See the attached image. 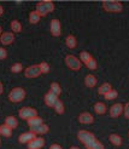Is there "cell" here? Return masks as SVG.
<instances>
[{"mask_svg": "<svg viewBox=\"0 0 129 149\" xmlns=\"http://www.w3.org/2000/svg\"><path fill=\"white\" fill-rule=\"evenodd\" d=\"M77 138H79V141H81V142L87 147V149H105L104 144L100 142V141H98L93 133L87 131V130L79 131L77 132Z\"/></svg>", "mask_w": 129, "mask_h": 149, "instance_id": "6da1fadb", "label": "cell"}, {"mask_svg": "<svg viewBox=\"0 0 129 149\" xmlns=\"http://www.w3.org/2000/svg\"><path fill=\"white\" fill-rule=\"evenodd\" d=\"M36 11L39 12V15L41 17H45L50 12L54 11V3L51 1V0H43V1L37 3L36 4Z\"/></svg>", "mask_w": 129, "mask_h": 149, "instance_id": "7a4b0ae2", "label": "cell"}, {"mask_svg": "<svg viewBox=\"0 0 129 149\" xmlns=\"http://www.w3.org/2000/svg\"><path fill=\"white\" fill-rule=\"evenodd\" d=\"M101 5H103V9L106 12L118 13V12H122V10H123L122 3L117 1V0H108V1H103Z\"/></svg>", "mask_w": 129, "mask_h": 149, "instance_id": "3957f363", "label": "cell"}, {"mask_svg": "<svg viewBox=\"0 0 129 149\" xmlns=\"http://www.w3.org/2000/svg\"><path fill=\"white\" fill-rule=\"evenodd\" d=\"M26 98V90L22 87H14L9 93V100L12 103H18Z\"/></svg>", "mask_w": 129, "mask_h": 149, "instance_id": "277c9868", "label": "cell"}, {"mask_svg": "<svg viewBox=\"0 0 129 149\" xmlns=\"http://www.w3.org/2000/svg\"><path fill=\"white\" fill-rule=\"evenodd\" d=\"M65 64L68 65V68H70L71 70H80L81 69L80 58H77L74 55H66L65 56Z\"/></svg>", "mask_w": 129, "mask_h": 149, "instance_id": "5b68a950", "label": "cell"}, {"mask_svg": "<svg viewBox=\"0 0 129 149\" xmlns=\"http://www.w3.org/2000/svg\"><path fill=\"white\" fill-rule=\"evenodd\" d=\"M18 115L23 120H29V119H32L34 116H37V110L30 107H23L18 110Z\"/></svg>", "mask_w": 129, "mask_h": 149, "instance_id": "8992f818", "label": "cell"}, {"mask_svg": "<svg viewBox=\"0 0 129 149\" xmlns=\"http://www.w3.org/2000/svg\"><path fill=\"white\" fill-rule=\"evenodd\" d=\"M41 74V70H40V65L39 64H33V65H29L28 68H26L24 70V75L26 78H29V79H33V78H37Z\"/></svg>", "mask_w": 129, "mask_h": 149, "instance_id": "52a82bcc", "label": "cell"}, {"mask_svg": "<svg viewBox=\"0 0 129 149\" xmlns=\"http://www.w3.org/2000/svg\"><path fill=\"white\" fill-rule=\"evenodd\" d=\"M50 31H51V34L53 36H59L60 33H62V26H60V21L54 18L51 21L50 23Z\"/></svg>", "mask_w": 129, "mask_h": 149, "instance_id": "ba28073f", "label": "cell"}, {"mask_svg": "<svg viewBox=\"0 0 129 149\" xmlns=\"http://www.w3.org/2000/svg\"><path fill=\"white\" fill-rule=\"evenodd\" d=\"M58 100H59V98H58V96H56L54 93H52L51 91L46 92V93H45V96H43L45 104H46L47 107H51V108L54 107V104L57 103Z\"/></svg>", "mask_w": 129, "mask_h": 149, "instance_id": "9c48e42d", "label": "cell"}, {"mask_svg": "<svg viewBox=\"0 0 129 149\" xmlns=\"http://www.w3.org/2000/svg\"><path fill=\"white\" fill-rule=\"evenodd\" d=\"M36 138V133L32 132V131H28V132H23V133H21L19 137H18V142L19 143H29V142H32V141Z\"/></svg>", "mask_w": 129, "mask_h": 149, "instance_id": "30bf717a", "label": "cell"}, {"mask_svg": "<svg viewBox=\"0 0 129 149\" xmlns=\"http://www.w3.org/2000/svg\"><path fill=\"white\" fill-rule=\"evenodd\" d=\"M123 109H124V106L122 103H115L110 108V116L111 118H118L123 113Z\"/></svg>", "mask_w": 129, "mask_h": 149, "instance_id": "8fae6325", "label": "cell"}, {"mask_svg": "<svg viewBox=\"0 0 129 149\" xmlns=\"http://www.w3.org/2000/svg\"><path fill=\"white\" fill-rule=\"evenodd\" d=\"M45 146V139L42 137H36L28 143V149H41Z\"/></svg>", "mask_w": 129, "mask_h": 149, "instance_id": "7c38bea8", "label": "cell"}, {"mask_svg": "<svg viewBox=\"0 0 129 149\" xmlns=\"http://www.w3.org/2000/svg\"><path fill=\"white\" fill-rule=\"evenodd\" d=\"M79 121L81 123V124H92L93 121H94V116L90 114V113H88V111H83V113H81L80 115H79Z\"/></svg>", "mask_w": 129, "mask_h": 149, "instance_id": "4fadbf2b", "label": "cell"}, {"mask_svg": "<svg viewBox=\"0 0 129 149\" xmlns=\"http://www.w3.org/2000/svg\"><path fill=\"white\" fill-rule=\"evenodd\" d=\"M13 40H14V35L11 32H5L0 36V42H1L3 45H10V44L13 42Z\"/></svg>", "mask_w": 129, "mask_h": 149, "instance_id": "5bb4252c", "label": "cell"}, {"mask_svg": "<svg viewBox=\"0 0 129 149\" xmlns=\"http://www.w3.org/2000/svg\"><path fill=\"white\" fill-rule=\"evenodd\" d=\"M30 131L36 133V135H45V133H47L50 131V127L46 124H41L39 126H35V127H30Z\"/></svg>", "mask_w": 129, "mask_h": 149, "instance_id": "9a60e30c", "label": "cell"}, {"mask_svg": "<svg viewBox=\"0 0 129 149\" xmlns=\"http://www.w3.org/2000/svg\"><path fill=\"white\" fill-rule=\"evenodd\" d=\"M85 85L89 88H92L97 85V78L94 75H92V74H88V75H86L85 78Z\"/></svg>", "mask_w": 129, "mask_h": 149, "instance_id": "2e32d148", "label": "cell"}, {"mask_svg": "<svg viewBox=\"0 0 129 149\" xmlns=\"http://www.w3.org/2000/svg\"><path fill=\"white\" fill-rule=\"evenodd\" d=\"M65 45L69 47V49H75L76 47V45H77V40H76V38H75L74 35H68L66 36V39H65Z\"/></svg>", "mask_w": 129, "mask_h": 149, "instance_id": "e0dca14e", "label": "cell"}, {"mask_svg": "<svg viewBox=\"0 0 129 149\" xmlns=\"http://www.w3.org/2000/svg\"><path fill=\"white\" fill-rule=\"evenodd\" d=\"M5 125H7L9 127H11V129H16L17 126H18V120L14 116H12V115H10V116H7L6 119H5Z\"/></svg>", "mask_w": 129, "mask_h": 149, "instance_id": "ac0fdd59", "label": "cell"}, {"mask_svg": "<svg viewBox=\"0 0 129 149\" xmlns=\"http://www.w3.org/2000/svg\"><path fill=\"white\" fill-rule=\"evenodd\" d=\"M94 111L97 114H99V115H103L106 113V106H105V103L103 102H97L94 104Z\"/></svg>", "mask_w": 129, "mask_h": 149, "instance_id": "d6986e66", "label": "cell"}, {"mask_svg": "<svg viewBox=\"0 0 129 149\" xmlns=\"http://www.w3.org/2000/svg\"><path fill=\"white\" fill-rule=\"evenodd\" d=\"M27 123H28L29 129H30V127H35V126H39V125L43 124L42 119H41L40 116H34V118H32V119H29V120H27Z\"/></svg>", "mask_w": 129, "mask_h": 149, "instance_id": "ffe728a7", "label": "cell"}, {"mask_svg": "<svg viewBox=\"0 0 129 149\" xmlns=\"http://www.w3.org/2000/svg\"><path fill=\"white\" fill-rule=\"evenodd\" d=\"M109 139H110V142L116 147H119L121 144H122V137H121L119 135H117V133H112V135H110Z\"/></svg>", "mask_w": 129, "mask_h": 149, "instance_id": "44dd1931", "label": "cell"}, {"mask_svg": "<svg viewBox=\"0 0 129 149\" xmlns=\"http://www.w3.org/2000/svg\"><path fill=\"white\" fill-rule=\"evenodd\" d=\"M41 16L39 15V12H37L36 10L35 11H32L29 13V22L32 24H36V23H39V21H40Z\"/></svg>", "mask_w": 129, "mask_h": 149, "instance_id": "7402d4cb", "label": "cell"}, {"mask_svg": "<svg viewBox=\"0 0 129 149\" xmlns=\"http://www.w3.org/2000/svg\"><path fill=\"white\" fill-rule=\"evenodd\" d=\"M0 135L4 136V137H11V135H12V129L4 124V125L0 126Z\"/></svg>", "mask_w": 129, "mask_h": 149, "instance_id": "603a6c76", "label": "cell"}, {"mask_svg": "<svg viewBox=\"0 0 129 149\" xmlns=\"http://www.w3.org/2000/svg\"><path fill=\"white\" fill-rule=\"evenodd\" d=\"M92 58H93V57H92V55H90L89 52H87V51H82V52H80V61H81L82 63L87 64Z\"/></svg>", "mask_w": 129, "mask_h": 149, "instance_id": "cb8c5ba5", "label": "cell"}, {"mask_svg": "<svg viewBox=\"0 0 129 149\" xmlns=\"http://www.w3.org/2000/svg\"><path fill=\"white\" fill-rule=\"evenodd\" d=\"M111 90H112L111 85H110L109 83H104L103 85H100V87H99V88H98V92H99V95L105 96L106 93H108L109 91H111Z\"/></svg>", "mask_w": 129, "mask_h": 149, "instance_id": "d4e9b609", "label": "cell"}, {"mask_svg": "<svg viewBox=\"0 0 129 149\" xmlns=\"http://www.w3.org/2000/svg\"><path fill=\"white\" fill-rule=\"evenodd\" d=\"M10 27H11L13 33H21V31H22V24H21V22L17 21V19H13L10 23Z\"/></svg>", "mask_w": 129, "mask_h": 149, "instance_id": "484cf974", "label": "cell"}, {"mask_svg": "<svg viewBox=\"0 0 129 149\" xmlns=\"http://www.w3.org/2000/svg\"><path fill=\"white\" fill-rule=\"evenodd\" d=\"M50 91L59 97V95L62 93V87H60V85L58 83H52L51 86H50Z\"/></svg>", "mask_w": 129, "mask_h": 149, "instance_id": "4316f807", "label": "cell"}, {"mask_svg": "<svg viewBox=\"0 0 129 149\" xmlns=\"http://www.w3.org/2000/svg\"><path fill=\"white\" fill-rule=\"evenodd\" d=\"M53 109L56 110L57 114H60V115L64 114V110H65V109H64V103L60 101V100H58L57 103L54 104V107H53Z\"/></svg>", "mask_w": 129, "mask_h": 149, "instance_id": "83f0119b", "label": "cell"}, {"mask_svg": "<svg viewBox=\"0 0 129 149\" xmlns=\"http://www.w3.org/2000/svg\"><path fill=\"white\" fill-rule=\"evenodd\" d=\"M117 96H118V92H117L116 90H111V91H109L108 93H106V95L104 96V97H105V100L111 101V100L117 98Z\"/></svg>", "mask_w": 129, "mask_h": 149, "instance_id": "f1b7e54d", "label": "cell"}, {"mask_svg": "<svg viewBox=\"0 0 129 149\" xmlns=\"http://www.w3.org/2000/svg\"><path fill=\"white\" fill-rule=\"evenodd\" d=\"M40 70H41V74H47L50 73V69H51V67L47 62H41L40 64Z\"/></svg>", "mask_w": 129, "mask_h": 149, "instance_id": "f546056e", "label": "cell"}, {"mask_svg": "<svg viewBox=\"0 0 129 149\" xmlns=\"http://www.w3.org/2000/svg\"><path fill=\"white\" fill-rule=\"evenodd\" d=\"M22 69H23V65H22V63H19V62L12 64V67H11L12 73H19V72H22Z\"/></svg>", "mask_w": 129, "mask_h": 149, "instance_id": "4dcf8cb0", "label": "cell"}, {"mask_svg": "<svg viewBox=\"0 0 129 149\" xmlns=\"http://www.w3.org/2000/svg\"><path fill=\"white\" fill-rule=\"evenodd\" d=\"M86 65H87V68H88V69H90V70H95V69L98 68V62L95 61L94 58H92Z\"/></svg>", "mask_w": 129, "mask_h": 149, "instance_id": "1f68e13d", "label": "cell"}, {"mask_svg": "<svg viewBox=\"0 0 129 149\" xmlns=\"http://www.w3.org/2000/svg\"><path fill=\"white\" fill-rule=\"evenodd\" d=\"M123 114L127 119H129V102L124 104V109H123Z\"/></svg>", "mask_w": 129, "mask_h": 149, "instance_id": "d6a6232c", "label": "cell"}, {"mask_svg": "<svg viewBox=\"0 0 129 149\" xmlns=\"http://www.w3.org/2000/svg\"><path fill=\"white\" fill-rule=\"evenodd\" d=\"M7 57V51L3 47H0V59H5Z\"/></svg>", "mask_w": 129, "mask_h": 149, "instance_id": "836d02e7", "label": "cell"}, {"mask_svg": "<svg viewBox=\"0 0 129 149\" xmlns=\"http://www.w3.org/2000/svg\"><path fill=\"white\" fill-rule=\"evenodd\" d=\"M48 149H63V148H62V147H60L59 144L54 143V144H52V146H51V147H50Z\"/></svg>", "mask_w": 129, "mask_h": 149, "instance_id": "e575fe53", "label": "cell"}, {"mask_svg": "<svg viewBox=\"0 0 129 149\" xmlns=\"http://www.w3.org/2000/svg\"><path fill=\"white\" fill-rule=\"evenodd\" d=\"M3 91H4V86H3V84L0 83V95L3 93Z\"/></svg>", "mask_w": 129, "mask_h": 149, "instance_id": "d590c367", "label": "cell"}, {"mask_svg": "<svg viewBox=\"0 0 129 149\" xmlns=\"http://www.w3.org/2000/svg\"><path fill=\"white\" fill-rule=\"evenodd\" d=\"M3 12H4V9H3V6L0 5V16H1V15H3Z\"/></svg>", "mask_w": 129, "mask_h": 149, "instance_id": "8d00e7d4", "label": "cell"}, {"mask_svg": "<svg viewBox=\"0 0 129 149\" xmlns=\"http://www.w3.org/2000/svg\"><path fill=\"white\" fill-rule=\"evenodd\" d=\"M70 149H80V148H79V147H71Z\"/></svg>", "mask_w": 129, "mask_h": 149, "instance_id": "74e56055", "label": "cell"}, {"mask_svg": "<svg viewBox=\"0 0 129 149\" xmlns=\"http://www.w3.org/2000/svg\"><path fill=\"white\" fill-rule=\"evenodd\" d=\"M1 32H3V29H1V27H0V36H1V34H3Z\"/></svg>", "mask_w": 129, "mask_h": 149, "instance_id": "f35d334b", "label": "cell"}, {"mask_svg": "<svg viewBox=\"0 0 129 149\" xmlns=\"http://www.w3.org/2000/svg\"><path fill=\"white\" fill-rule=\"evenodd\" d=\"M0 144H1V141H0Z\"/></svg>", "mask_w": 129, "mask_h": 149, "instance_id": "ab89813d", "label": "cell"}, {"mask_svg": "<svg viewBox=\"0 0 129 149\" xmlns=\"http://www.w3.org/2000/svg\"><path fill=\"white\" fill-rule=\"evenodd\" d=\"M128 136H129V132H128Z\"/></svg>", "mask_w": 129, "mask_h": 149, "instance_id": "60d3db41", "label": "cell"}]
</instances>
